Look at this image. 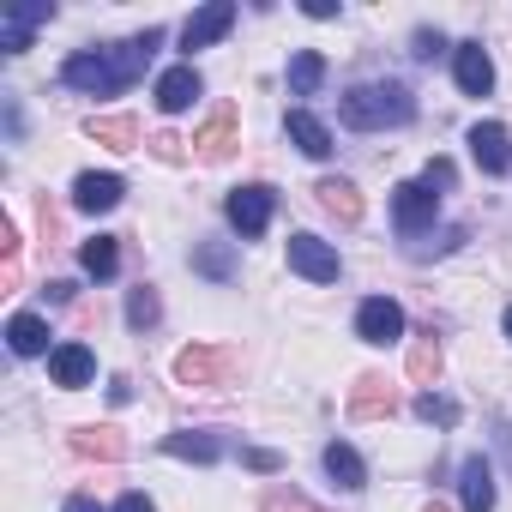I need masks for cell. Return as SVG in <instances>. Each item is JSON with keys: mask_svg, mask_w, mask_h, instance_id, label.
Masks as SVG:
<instances>
[{"mask_svg": "<svg viewBox=\"0 0 512 512\" xmlns=\"http://www.w3.org/2000/svg\"><path fill=\"white\" fill-rule=\"evenodd\" d=\"M314 199H320V211H326V217H338V223H356V217H362V193H356L350 181H338V175H332V181H320V187H314Z\"/></svg>", "mask_w": 512, "mask_h": 512, "instance_id": "obj_22", "label": "cell"}, {"mask_svg": "<svg viewBox=\"0 0 512 512\" xmlns=\"http://www.w3.org/2000/svg\"><path fill=\"white\" fill-rule=\"evenodd\" d=\"M223 211H229V223H235L241 235H266V223H272V211H278V193L260 187V181H247V187H235V193L223 199Z\"/></svg>", "mask_w": 512, "mask_h": 512, "instance_id": "obj_5", "label": "cell"}, {"mask_svg": "<svg viewBox=\"0 0 512 512\" xmlns=\"http://www.w3.org/2000/svg\"><path fill=\"white\" fill-rule=\"evenodd\" d=\"M109 398H115V404H127V398H133V380H127V374H115V380H109Z\"/></svg>", "mask_w": 512, "mask_h": 512, "instance_id": "obj_38", "label": "cell"}, {"mask_svg": "<svg viewBox=\"0 0 512 512\" xmlns=\"http://www.w3.org/2000/svg\"><path fill=\"white\" fill-rule=\"evenodd\" d=\"M458 494H464V512H494V470H488V458H464L458 464Z\"/></svg>", "mask_w": 512, "mask_h": 512, "instance_id": "obj_15", "label": "cell"}, {"mask_svg": "<svg viewBox=\"0 0 512 512\" xmlns=\"http://www.w3.org/2000/svg\"><path fill=\"white\" fill-rule=\"evenodd\" d=\"M235 368V350H217V344H187L175 356V380L181 386H223Z\"/></svg>", "mask_w": 512, "mask_h": 512, "instance_id": "obj_4", "label": "cell"}, {"mask_svg": "<svg viewBox=\"0 0 512 512\" xmlns=\"http://www.w3.org/2000/svg\"><path fill=\"white\" fill-rule=\"evenodd\" d=\"M470 157L482 163V175H506L512 169V139L500 121H476L470 127Z\"/></svg>", "mask_w": 512, "mask_h": 512, "instance_id": "obj_9", "label": "cell"}, {"mask_svg": "<svg viewBox=\"0 0 512 512\" xmlns=\"http://www.w3.org/2000/svg\"><path fill=\"white\" fill-rule=\"evenodd\" d=\"M356 338H362V344H398V338H404V308H398L392 296L362 302V308H356Z\"/></svg>", "mask_w": 512, "mask_h": 512, "instance_id": "obj_7", "label": "cell"}, {"mask_svg": "<svg viewBox=\"0 0 512 512\" xmlns=\"http://www.w3.org/2000/svg\"><path fill=\"white\" fill-rule=\"evenodd\" d=\"M290 272H302L308 284H338V253L320 235H290Z\"/></svg>", "mask_w": 512, "mask_h": 512, "instance_id": "obj_8", "label": "cell"}, {"mask_svg": "<svg viewBox=\"0 0 512 512\" xmlns=\"http://www.w3.org/2000/svg\"><path fill=\"white\" fill-rule=\"evenodd\" d=\"M284 127H290V139H296L308 157H332V133H326V121H320V115L290 109V115H284Z\"/></svg>", "mask_w": 512, "mask_h": 512, "instance_id": "obj_21", "label": "cell"}, {"mask_svg": "<svg viewBox=\"0 0 512 512\" xmlns=\"http://www.w3.org/2000/svg\"><path fill=\"white\" fill-rule=\"evenodd\" d=\"M241 458H247V470H260V476H272V470L284 464V458H278V452H266V446H247Z\"/></svg>", "mask_w": 512, "mask_h": 512, "instance_id": "obj_33", "label": "cell"}, {"mask_svg": "<svg viewBox=\"0 0 512 512\" xmlns=\"http://www.w3.org/2000/svg\"><path fill=\"white\" fill-rule=\"evenodd\" d=\"M452 73H458V91H464V97H488V91H494V61H488L482 43H458Z\"/></svg>", "mask_w": 512, "mask_h": 512, "instance_id": "obj_11", "label": "cell"}, {"mask_svg": "<svg viewBox=\"0 0 512 512\" xmlns=\"http://www.w3.org/2000/svg\"><path fill=\"white\" fill-rule=\"evenodd\" d=\"M199 91H205V85H199L193 67H169V73L157 79V109H163V115H181V109H193Z\"/></svg>", "mask_w": 512, "mask_h": 512, "instance_id": "obj_16", "label": "cell"}, {"mask_svg": "<svg viewBox=\"0 0 512 512\" xmlns=\"http://www.w3.org/2000/svg\"><path fill=\"white\" fill-rule=\"evenodd\" d=\"M85 133H91L97 145H109V151H133V145H139V121H133V115H91Z\"/></svg>", "mask_w": 512, "mask_h": 512, "instance_id": "obj_20", "label": "cell"}, {"mask_svg": "<svg viewBox=\"0 0 512 512\" xmlns=\"http://www.w3.org/2000/svg\"><path fill=\"white\" fill-rule=\"evenodd\" d=\"M266 512H314V506H308V500H296V494H272V500H266Z\"/></svg>", "mask_w": 512, "mask_h": 512, "instance_id": "obj_36", "label": "cell"}, {"mask_svg": "<svg viewBox=\"0 0 512 512\" xmlns=\"http://www.w3.org/2000/svg\"><path fill=\"white\" fill-rule=\"evenodd\" d=\"M235 145H241V121H235L229 103H217V109L205 115V127L193 133V151H199L205 163H223V157H235Z\"/></svg>", "mask_w": 512, "mask_h": 512, "instance_id": "obj_6", "label": "cell"}, {"mask_svg": "<svg viewBox=\"0 0 512 512\" xmlns=\"http://www.w3.org/2000/svg\"><path fill=\"white\" fill-rule=\"evenodd\" d=\"M440 49H446V37H440V31H416V49H410V55H416V61H434Z\"/></svg>", "mask_w": 512, "mask_h": 512, "instance_id": "obj_34", "label": "cell"}, {"mask_svg": "<svg viewBox=\"0 0 512 512\" xmlns=\"http://www.w3.org/2000/svg\"><path fill=\"white\" fill-rule=\"evenodd\" d=\"M127 320H133L139 332H151V326L163 320V302H157V290H151V284H139V290H127Z\"/></svg>", "mask_w": 512, "mask_h": 512, "instance_id": "obj_29", "label": "cell"}, {"mask_svg": "<svg viewBox=\"0 0 512 512\" xmlns=\"http://www.w3.org/2000/svg\"><path fill=\"white\" fill-rule=\"evenodd\" d=\"M55 19V7H49V0H37V7H19V13H7V37H0V43H7V55H25L31 49V31L37 25H49Z\"/></svg>", "mask_w": 512, "mask_h": 512, "instance_id": "obj_19", "label": "cell"}, {"mask_svg": "<svg viewBox=\"0 0 512 512\" xmlns=\"http://www.w3.org/2000/svg\"><path fill=\"white\" fill-rule=\"evenodd\" d=\"M61 79H67L73 91H91V97H115V91H127L115 49H79V55H67Z\"/></svg>", "mask_w": 512, "mask_h": 512, "instance_id": "obj_2", "label": "cell"}, {"mask_svg": "<svg viewBox=\"0 0 512 512\" xmlns=\"http://www.w3.org/2000/svg\"><path fill=\"white\" fill-rule=\"evenodd\" d=\"M91 374H97V356H91L85 344H61V350L49 356V380L67 386V392H73V386H91Z\"/></svg>", "mask_w": 512, "mask_h": 512, "instance_id": "obj_14", "label": "cell"}, {"mask_svg": "<svg viewBox=\"0 0 512 512\" xmlns=\"http://www.w3.org/2000/svg\"><path fill=\"white\" fill-rule=\"evenodd\" d=\"M73 452H79V458H103V464H115V458H127V434L109 428V422H97V428H73Z\"/></svg>", "mask_w": 512, "mask_h": 512, "instance_id": "obj_17", "label": "cell"}, {"mask_svg": "<svg viewBox=\"0 0 512 512\" xmlns=\"http://www.w3.org/2000/svg\"><path fill=\"white\" fill-rule=\"evenodd\" d=\"M7 344H13V356H55L49 350V320H37V314H13Z\"/></svg>", "mask_w": 512, "mask_h": 512, "instance_id": "obj_18", "label": "cell"}, {"mask_svg": "<svg viewBox=\"0 0 512 512\" xmlns=\"http://www.w3.org/2000/svg\"><path fill=\"white\" fill-rule=\"evenodd\" d=\"M434 217H440V193H434L428 181H404V187L392 193V223H398V235H422V229H434Z\"/></svg>", "mask_w": 512, "mask_h": 512, "instance_id": "obj_3", "label": "cell"}, {"mask_svg": "<svg viewBox=\"0 0 512 512\" xmlns=\"http://www.w3.org/2000/svg\"><path fill=\"white\" fill-rule=\"evenodd\" d=\"M320 85H326V55H314V49L290 55V91H296V97H314Z\"/></svg>", "mask_w": 512, "mask_h": 512, "instance_id": "obj_27", "label": "cell"}, {"mask_svg": "<svg viewBox=\"0 0 512 512\" xmlns=\"http://www.w3.org/2000/svg\"><path fill=\"white\" fill-rule=\"evenodd\" d=\"M163 452H169V458H187V464H217V458H223V440L181 428V434H163Z\"/></svg>", "mask_w": 512, "mask_h": 512, "instance_id": "obj_23", "label": "cell"}, {"mask_svg": "<svg viewBox=\"0 0 512 512\" xmlns=\"http://www.w3.org/2000/svg\"><path fill=\"white\" fill-rule=\"evenodd\" d=\"M229 25H235V7H229V0H211V7H199V13L181 25V43H187V49H211V43L229 37Z\"/></svg>", "mask_w": 512, "mask_h": 512, "instance_id": "obj_10", "label": "cell"}, {"mask_svg": "<svg viewBox=\"0 0 512 512\" xmlns=\"http://www.w3.org/2000/svg\"><path fill=\"white\" fill-rule=\"evenodd\" d=\"M416 121V97L398 85V79H380V85H356L344 91V127L356 133H380V127H404Z\"/></svg>", "mask_w": 512, "mask_h": 512, "instance_id": "obj_1", "label": "cell"}, {"mask_svg": "<svg viewBox=\"0 0 512 512\" xmlns=\"http://www.w3.org/2000/svg\"><path fill=\"white\" fill-rule=\"evenodd\" d=\"M326 476H332L338 488H350V494H356V488L368 482V464H362V452H356V446L332 440V446H326Z\"/></svg>", "mask_w": 512, "mask_h": 512, "instance_id": "obj_24", "label": "cell"}, {"mask_svg": "<svg viewBox=\"0 0 512 512\" xmlns=\"http://www.w3.org/2000/svg\"><path fill=\"white\" fill-rule=\"evenodd\" d=\"M79 266H85L91 278H115V272H121V247H115V235H91V241L79 247Z\"/></svg>", "mask_w": 512, "mask_h": 512, "instance_id": "obj_26", "label": "cell"}, {"mask_svg": "<svg viewBox=\"0 0 512 512\" xmlns=\"http://www.w3.org/2000/svg\"><path fill=\"white\" fill-rule=\"evenodd\" d=\"M428 512H446V506H440V500H434V506H428Z\"/></svg>", "mask_w": 512, "mask_h": 512, "instance_id": "obj_42", "label": "cell"}, {"mask_svg": "<svg viewBox=\"0 0 512 512\" xmlns=\"http://www.w3.org/2000/svg\"><path fill=\"white\" fill-rule=\"evenodd\" d=\"M121 193H127V181H121V175H97V169H85V175L73 181V205H79V211H91V217L115 211V205H121Z\"/></svg>", "mask_w": 512, "mask_h": 512, "instance_id": "obj_12", "label": "cell"}, {"mask_svg": "<svg viewBox=\"0 0 512 512\" xmlns=\"http://www.w3.org/2000/svg\"><path fill=\"white\" fill-rule=\"evenodd\" d=\"M115 512H157V506H151V500L133 488V494H121V506H115Z\"/></svg>", "mask_w": 512, "mask_h": 512, "instance_id": "obj_37", "label": "cell"}, {"mask_svg": "<svg viewBox=\"0 0 512 512\" xmlns=\"http://www.w3.org/2000/svg\"><path fill=\"white\" fill-rule=\"evenodd\" d=\"M434 374H440V344H434V332H422L410 344V380L416 386H434Z\"/></svg>", "mask_w": 512, "mask_h": 512, "instance_id": "obj_28", "label": "cell"}, {"mask_svg": "<svg viewBox=\"0 0 512 512\" xmlns=\"http://www.w3.org/2000/svg\"><path fill=\"white\" fill-rule=\"evenodd\" d=\"M151 151H157L163 163H181V139H175V133H157V139H151Z\"/></svg>", "mask_w": 512, "mask_h": 512, "instance_id": "obj_35", "label": "cell"}, {"mask_svg": "<svg viewBox=\"0 0 512 512\" xmlns=\"http://www.w3.org/2000/svg\"><path fill=\"white\" fill-rule=\"evenodd\" d=\"M43 296H49V302L61 308V302H73V284H43Z\"/></svg>", "mask_w": 512, "mask_h": 512, "instance_id": "obj_39", "label": "cell"}, {"mask_svg": "<svg viewBox=\"0 0 512 512\" xmlns=\"http://www.w3.org/2000/svg\"><path fill=\"white\" fill-rule=\"evenodd\" d=\"M67 512H103V506H97L91 494H73V500H67Z\"/></svg>", "mask_w": 512, "mask_h": 512, "instance_id": "obj_40", "label": "cell"}, {"mask_svg": "<svg viewBox=\"0 0 512 512\" xmlns=\"http://www.w3.org/2000/svg\"><path fill=\"white\" fill-rule=\"evenodd\" d=\"M464 241V229H440L434 241H410V260H428V253H452Z\"/></svg>", "mask_w": 512, "mask_h": 512, "instance_id": "obj_31", "label": "cell"}, {"mask_svg": "<svg viewBox=\"0 0 512 512\" xmlns=\"http://www.w3.org/2000/svg\"><path fill=\"white\" fill-rule=\"evenodd\" d=\"M398 410V392H392V380H380V374H362L356 380V392H350V416L356 422H374V416H392Z\"/></svg>", "mask_w": 512, "mask_h": 512, "instance_id": "obj_13", "label": "cell"}, {"mask_svg": "<svg viewBox=\"0 0 512 512\" xmlns=\"http://www.w3.org/2000/svg\"><path fill=\"white\" fill-rule=\"evenodd\" d=\"M416 416H422V422H440V428H458V404L440 398V392H422V398H416Z\"/></svg>", "mask_w": 512, "mask_h": 512, "instance_id": "obj_30", "label": "cell"}, {"mask_svg": "<svg viewBox=\"0 0 512 512\" xmlns=\"http://www.w3.org/2000/svg\"><path fill=\"white\" fill-rule=\"evenodd\" d=\"M193 272H205L211 284H229L235 278V247L229 241H199L193 247Z\"/></svg>", "mask_w": 512, "mask_h": 512, "instance_id": "obj_25", "label": "cell"}, {"mask_svg": "<svg viewBox=\"0 0 512 512\" xmlns=\"http://www.w3.org/2000/svg\"><path fill=\"white\" fill-rule=\"evenodd\" d=\"M500 326H506V338H512V308H506V320H500Z\"/></svg>", "mask_w": 512, "mask_h": 512, "instance_id": "obj_41", "label": "cell"}, {"mask_svg": "<svg viewBox=\"0 0 512 512\" xmlns=\"http://www.w3.org/2000/svg\"><path fill=\"white\" fill-rule=\"evenodd\" d=\"M422 181H428V187H440V193H452V181H458V169H452L446 157H434V163L422 169Z\"/></svg>", "mask_w": 512, "mask_h": 512, "instance_id": "obj_32", "label": "cell"}]
</instances>
